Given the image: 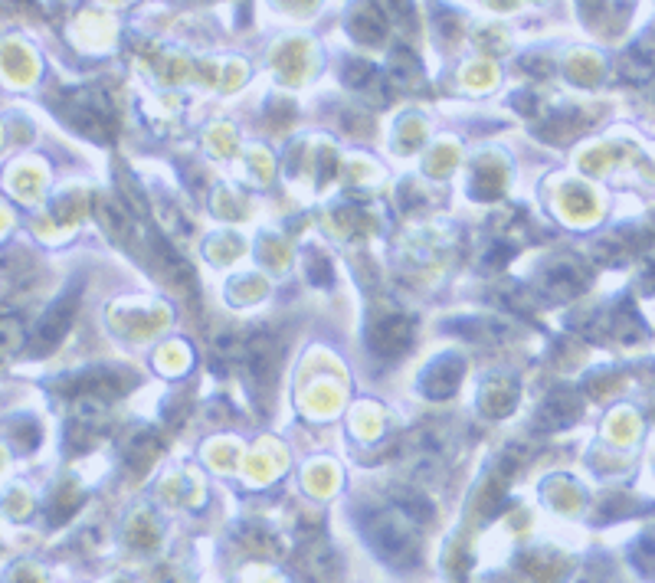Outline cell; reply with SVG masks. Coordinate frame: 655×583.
<instances>
[{
    "label": "cell",
    "mask_w": 655,
    "mask_h": 583,
    "mask_svg": "<svg viewBox=\"0 0 655 583\" xmlns=\"http://www.w3.org/2000/svg\"><path fill=\"white\" fill-rule=\"evenodd\" d=\"M367 538L377 547L380 557H387L390 564H413L416 561V541L413 534L400 531V525L387 515H374L367 521Z\"/></svg>",
    "instance_id": "2"
},
{
    "label": "cell",
    "mask_w": 655,
    "mask_h": 583,
    "mask_svg": "<svg viewBox=\"0 0 655 583\" xmlns=\"http://www.w3.org/2000/svg\"><path fill=\"white\" fill-rule=\"evenodd\" d=\"M79 292H82V285H69V289L59 295V299L53 302V308L40 318V325L33 328V338H30V348L43 354V351H50L56 348L59 341H63V335L69 331V325H73V318H76V308H79Z\"/></svg>",
    "instance_id": "1"
},
{
    "label": "cell",
    "mask_w": 655,
    "mask_h": 583,
    "mask_svg": "<svg viewBox=\"0 0 655 583\" xmlns=\"http://www.w3.org/2000/svg\"><path fill=\"white\" fill-rule=\"evenodd\" d=\"M279 358H282L279 344H276V338H269V335H253L243 344V361L249 367V374H253L259 384H269V380L276 377Z\"/></svg>",
    "instance_id": "3"
},
{
    "label": "cell",
    "mask_w": 655,
    "mask_h": 583,
    "mask_svg": "<svg viewBox=\"0 0 655 583\" xmlns=\"http://www.w3.org/2000/svg\"><path fill=\"white\" fill-rule=\"evenodd\" d=\"M393 498H397V505L407 511L410 518H416V521H426V518L433 515L430 502H426V498L420 492H413V489H397V492H393Z\"/></svg>",
    "instance_id": "4"
}]
</instances>
